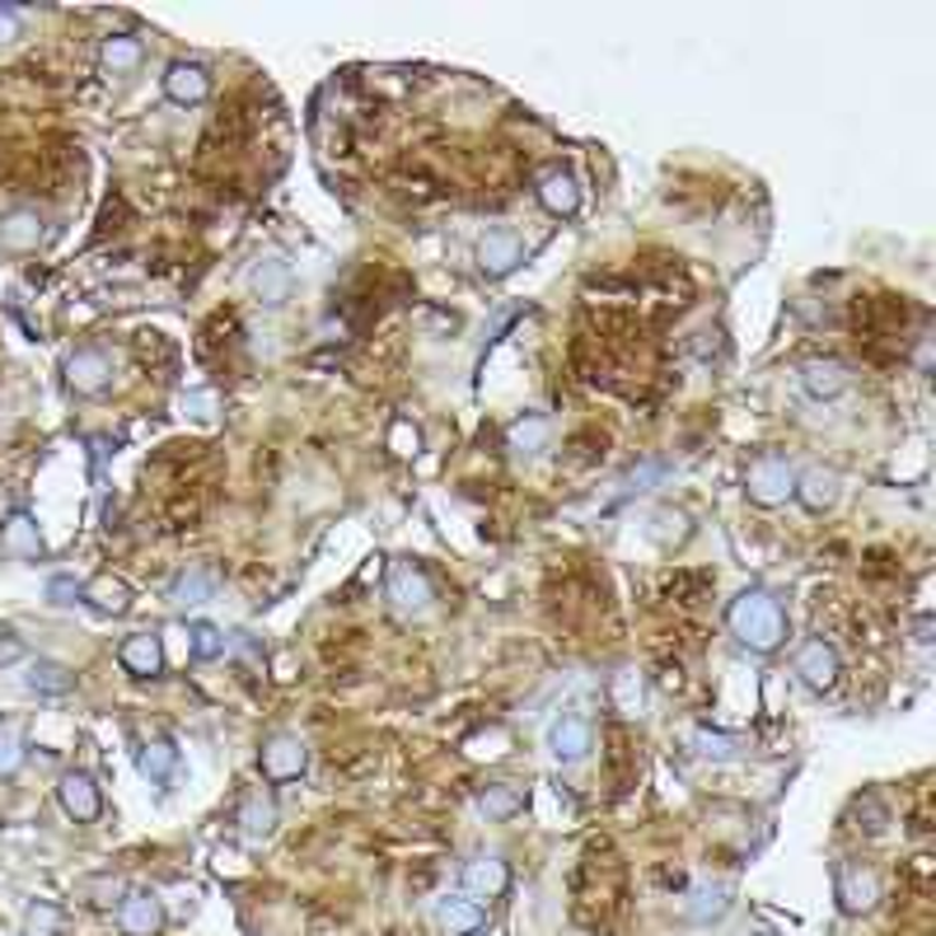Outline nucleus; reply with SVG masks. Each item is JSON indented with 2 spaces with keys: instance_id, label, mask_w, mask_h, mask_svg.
Wrapping results in <instances>:
<instances>
[{
  "instance_id": "obj_12",
  "label": "nucleus",
  "mask_w": 936,
  "mask_h": 936,
  "mask_svg": "<svg viewBox=\"0 0 936 936\" xmlns=\"http://www.w3.org/2000/svg\"><path fill=\"white\" fill-rule=\"evenodd\" d=\"M165 95L183 108H193L211 95V71L201 61H174L169 71H165Z\"/></svg>"
},
{
  "instance_id": "obj_29",
  "label": "nucleus",
  "mask_w": 936,
  "mask_h": 936,
  "mask_svg": "<svg viewBox=\"0 0 936 936\" xmlns=\"http://www.w3.org/2000/svg\"><path fill=\"white\" fill-rule=\"evenodd\" d=\"M506 445L520 454V460H524V454H539V450L548 445V422H543L539 413H524L520 422H511Z\"/></svg>"
},
{
  "instance_id": "obj_22",
  "label": "nucleus",
  "mask_w": 936,
  "mask_h": 936,
  "mask_svg": "<svg viewBox=\"0 0 936 936\" xmlns=\"http://www.w3.org/2000/svg\"><path fill=\"white\" fill-rule=\"evenodd\" d=\"M216 595V572L207 566H188V572H178L174 585H169V604L174 609H197Z\"/></svg>"
},
{
  "instance_id": "obj_25",
  "label": "nucleus",
  "mask_w": 936,
  "mask_h": 936,
  "mask_svg": "<svg viewBox=\"0 0 936 936\" xmlns=\"http://www.w3.org/2000/svg\"><path fill=\"white\" fill-rule=\"evenodd\" d=\"M520 806H524V796L511 782H492V787L477 791V810H483L487 825H506V819L520 815Z\"/></svg>"
},
{
  "instance_id": "obj_36",
  "label": "nucleus",
  "mask_w": 936,
  "mask_h": 936,
  "mask_svg": "<svg viewBox=\"0 0 936 936\" xmlns=\"http://www.w3.org/2000/svg\"><path fill=\"white\" fill-rule=\"evenodd\" d=\"M698 745H702L698 749L702 759H730V755H736V740H730V736H712V730H698Z\"/></svg>"
},
{
  "instance_id": "obj_13",
  "label": "nucleus",
  "mask_w": 936,
  "mask_h": 936,
  "mask_svg": "<svg viewBox=\"0 0 936 936\" xmlns=\"http://www.w3.org/2000/svg\"><path fill=\"white\" fill-rule=\"evenodd\" d=\"M248 282H254V295H258L267 309H282V305L290 300V282H295V277H290V263H286V258L267 254V258L254 263V277H248Z\"/></svg>"
},
{
  "instance_id": "obj_30",
  "label": "nucleus",
  "mask_w": 936,
  "mask_h": 936,
  "mask_svg": "<svg viewBox=\"0 0 936 936\" xmlns=\"http://www.w3.org/2000/svg\"><path fill=\"white\" fill-rule=\"evenodd\" d=\"M29 759V745H24V730L14 721H0V778H14L19 768Z\"/></svg>"
},
{
  "instance_id": "obj_16",
  "label": "nucleus",
  "mask_w": 936,
  "mask_h": 936,
  "mask_svg": "<svg viewBox=\"0 0 936 936\" xmlns=\"http://www.w3.org/2000/svg\"><path fill=\"white\" fill-rule=\"evenodd\" d=\"M506 885H511V871H506V861H501V857H473L464 866L469 899H501V895H506Z\"/></svg>"
},
{
  "instance_id": "obj_11",
  "label": "nucleus",
  "mask_w": 936,
  "mask_h": 936,
  "mask_svg": "<svg viewBox=\"0 0 936 936\" xmlns=\"http://www.w3.org/2000/svg\"><path fill=\"white\" fill-rule=\"evenodd\" d=\"M118 927H122V936H155L165 927V904H159L150 889H136V895H127L118 904Z\"/></svg>"
},
{
  "instance_id": "obj_40",
  "label": "nucleus",
  "mask_w": 936,
  "mask_h": 936,
  "mask_svg": "<svg viewBox=\"0 0 936 936\" xmlns=\"http://www.w3.org/2000/svg\"><path fill=\"white\" fill-rule=\"evenodd\" d=\"M749 936H768V932H749Z\"/></svg>"
},
{
  "instance_id": "obj_20",
  "label": "nucleus",
  "mask_w": 936,
  "mask_h": 936,
  "mask_svg": "<svg viewBox=\"0 0 936 936\" xmlns=\"http://www.w3.org/2000/svg\"><path fill=\"white\" fill-rule=\"evenodd\" d=\"M80 600L89 609L108 613V619H122V613L131 609V585L122 577H95V581H85V595Z\"/></svg>"
},
{
  "instance_id": "obj_38",
  "label": "nucleus",
  "mask_w": 936,
  "mask_h": 936,
  "mask_svg": "<svg viewBox=\"0 0 936 936\" xmlns=\"http://www.w3.org/2000/svg\"><path fill=\"white\" fill-rule=\"evenodd\" d=\"M19 660H24V642L10 628H0V666H19Z\"/></svg>"
},
{
  "instance_id": "obj_6",
  "label": "nucleus",
  "mask_w": 936,
  "mask_h": 936,
  "mask_svg": "<svg viewBox=\"0 0 936 936\" xmlns=\"http://www.w3.org/2000/svg\"><path fill=\"white\" fill-rule=\"evenodd\" d=\"M834 889H838V904L843 913H871L876 899H880V880L876 871H866L857 861H843L834 871Z\"/></svg>"
},
{
  "instance_id": "obj_27",
  "label": "nucleus",
  "mask_w": 936,
  "mask_h": 936,
  "mask_svg": "<svg viewBox=\"0 0 936 936\" xmlns=\"http://www.w3.org/2000/svg\"><path fill=\"white\" fill-rule=\"evenodd\" d=\"M141 57H146V48H141V38H131V33L104 38V52H99L108 76H131L136 66H141Z\"/></svg>"
},
{
  "instance_id": "obj_39",
  "label": "nucleus",
  "mask_w": 936,
  "mask_h": 936,
  "mask_svg": "<svg viewBox=\"0 0 936 936\" xmlns=\"http://www.w3.org/2000/svg\"><path fill=\"white\" fill-rule=\"evenodd\" d=\"M394 445H398V454H417L422 436H417V431H407V422H398L394 426Z\"/></svg>"
},
{
  "instance_id": "obj_3",
  "label": "nucleus",
  "mask_w": 936,
  "mask_h": 936,
  "mask_svg": "<svg viewBox=\"0 0 936 936\" xmlns=\"http://www.w3.org/2000/svg\"><path fill=\"white\" fill-rule=\"evenodd\" d=\"M258 763H263V778L267 782H295L309 768V749H305L300 736H286V730H282V736H272L263 745Z\"/></svg>"
},
{
  "instance_id": "obj_1",
  "label": "nucleus",
  "mask_w": 936,
  "mask_h": 936,
  "mask_svg": "<svg viewBox=\"0 0 936 936\" xmlns=\"http://www.w3.org/2000/svg\"><path fill=\"white\" fill-rule=\"evenodd\" d=\"M726 623H730V632H736V642H740V647L759 651V656L778 651V647L787 642V632H791L782 600L772 595V590H759V585L730 600V609H726Z\"/></svg>"
},
{
  "instance_id": "obj_26",
  "label": "nucleus",
  "mask_w": 936,
  "mask_h": 936,
  "mask_svg": "<svg viewBox=\"0 0 936 936\" xmlns=\"http://www.w3.org/2000/svg\"><path fill=\"white\" fill-rule=\"evenodd\" d=\"M136 768H141L146 782L165 787V782L174 778V768H178V749H174V740H146V745H141V759H136Z\"/></svg>"
},
{
  "instance_id": "obj_23",
  "label": "nucleus",
  "mask_w": 936,
  "mask_h": 936,
  "mask_svg": "<svg viewBox=\"0 0 936 936\" xmlns=\"http://www.w3.org/2000/svg\"><path fill=\"white\" fill-rule=\"evenodd\" d=\"M539 201L553 216H577V207H581V188H577V178L572 174H562V169H553V174H543L539 178Z\"/></svg>"
},
{
  "instance_id": "obj_18",
  "label": "nucleus",
  "mask_w": 936,
  "mask_h": 936,
  "mask_svg": "<svg viewBox=\"0 0 936 936\" xmlns=\"http://www.w3.org/2000/svg\"><path fill=\"white\" fill-rule=\"evenodd\" d=\"M0 548H6L10 558L19 562H38L42 558V534H38V520L29 511H14L6 520V530H0Z\"/></svg>"
},
{
  "instance_id": "obj_15",
  "label": "nucleus",
  "mask_w": 936,
  "mask_h": 936,
  "mask_svg": "<svg viewBox=\"0 0 936 936\" xmlns=\"http://www.w3.org/2000/svg\"><path fill=\"white\" fill-rule=\"evenodd\" d=\"M390 600H394V609H403V613H422V609L431 604V581H426L422 566H413V562H398V566H394V577H390Z\"/></svg>"
},
{
  "instance_id": "obj_7",
  "label": "nucleus",
  "mask_w": 936,
  "mask_h": 936,
  "mask_svg": "<svg viewBox=\"0 0 936 936\" xmlns=\"http://www.w3.org/2000/svg\"><path fill=\"white\" fill-rule=\"evenodd\" d=\"M520 263H524V244H520V235H511V230H487L483 239H477V267H483V277L501 282V277H511Z\"/></svg>"
},
{
  "instance_id": "obj_21",
  "label": "nucleus",
  "mask_w": 936,
  "mask_h": 936,
  "mask_svg": "<svg viewBox=\"0 0 936 936\" xmlns=\"http://www.w3.org/2000/svg\"><path fill=\"white\" fill-rule=\"evenodd\" d=\"M796 501H801L806 511H829L834 501H838V473H829V469H806V473H796V492H791Z\"/></svg>"
},
{
  "instance_id": "obj_28",
  "label": "nucleus",
  "mask_w": 936,
  "mask_h": 936,
  "mask_svg": "<svg viewBox=\"0 0 936 936\" xmlns=\"http://www.w3.org/2000/svg\"><path fill=\"white\" fill-rule=\"evenodd\" d=\"M609 698H613V707H619L623 717H637V712H642V702H647V683H642V674H637L632 666H623L619 674L609 679Z\"/></svg>"
},
{
  "instance_id": "obj_35",
  "label": "nucleus",
  "mask_w": 936,
  "mask_h": 936,
  "mask_svg": "<svg viewBox=\"0 0 936 936\" xmlns=\"http://www.w3.org/2000/svg\"><path fill=\"white\" fill-rule=\"evenodd\" d=\"M85 595V581H71V577H52L48 581V600L52 604H80Z\"/></svg>"
},
{
  "instance_id": "obj_24",
  "label": "nucleus",
  "mask_w": 936,
  "mask_h": 936,
  "mask_svg": "<svg viewBox=\"0 0 936 936\" xmlns=\"http://www.w3.org/2000/svg\"><path fill=\"white\" fill-rule=\"evenodd\" d=\"M24 683H29V693H38V698H66L76 689V674L66 666H57V660H33Z\"/></svg>"
},
{
  "instance_id": "obj_37",
  "label": "nucleus",
  "mask_w": 936,
  "mask_h": 936,
  "mask_svg": "<svg viewBox=\"0 0 936 936\" xmlns=\"http://www.w3.org/2000/svg\"><path fill=\"white\" fill-rule=\"evenodd\" d=\"M19 24H24V10H14V6H0V48L6 42L19 38Z\"/></svg>"
},
{
  "instance_id": "obj_17",
  "label": "nucleus",
  "mask_w": 936,
  "mask_h": 936,
  "mask_svg": "<svg viewBox=\"0 0 936 936\" xmlns=\"http://www.w3.org/2000/svg\"><path fill=\"white\" fill-rule=\"evenodd\" d=\"M853 384V375H848V365L843 361H806L801 365V390L810 394V398H838L843 390Z\"/></svg>"
},
{
  "instance_id": "obj_31",
  "label": "nucleus",
  "mask_w": 936,
  "mask_h": 936,
  "mask_svg": "<svg viewBox=\"0 0 936 936\" xmlns=\"http://www.w3.org/2000/svg\"><path fill=\"white\" fill-rule=\"evenodd\" d=\"M239 825H244V838L248 843H258L272 834V825H277V810H272L263 796H244V806H239Z\"/></svg>"
},
{
  "instance_id": "obj_8",
  "label": "nucleus",
  "mask_w": 936,
  "mask_h": 936,
  "mask_svg": "<svg viewBox=\"0 0 936 936\" xmlns=\"http://www.w3.org/2000/svg\"><path fill=\"white\" fill-rule=\"evenodd\" d=\"M66 384H71L76 394H104L108 384H112V361H108V352H99V347H80V352H71V361H66Z\"/></svg>"
},
{
  "instance_id": "obj_5",
  "label": "nucleus",
  "mask_w": 936,
  "mask_h": 936,
  "mask_svg": "<svg viewBox=\"0 0 936 936\" xmlns=\"http://www.w3.org/2000/svg\"><path fill=\"white\" fill-rule=\"evenodd\" d=\"M57 801H61V810H66V815L76 819V825H95L99 810H104V796H99L95 778H89V772H80V768L61 772V782H57Z\"/></svg>"
},
{
  "instance_id": "obj_4",
  "label": "nucleus",
  "mask_w": 936,
  "mask_h": 936,
  "mask_svg": "<svg viewBox=\"0 0 936 936\" xmlns=\"http://www.w3.org/2000/svg\"><path fill=\"white\" fill-rule=\"evenodd\" d=\"M791 670L801 674V683H806L810 693H829L834 683H838V651L825 642V637H810V642L796 651Z\"/></svg>"
},
{
  "instance_id": "obj_9",
  "label": "nucleus",
  "mask_w": 936,
  "mask_h": 936,
  "mask_svg": "<svg viewBox=\"0 0 936 936\" xmlns=\"http://www.w3.org/2000/svg\"><path fill=\"white\" fill-rule=\"evenodd\" d=\"M42 235H48V220H42L33 207H14L0 216V248L6 254H33V248L42 244Z\"/></svg>"
},
{
  "instance_id": "obj_32",
  "label": "nucleus",
  "mask_w": 936,
  "mask_h": 936,
  "mask_svg": "<svg viewBox=\"0 0 936 936\" xmlns=\"http://www.w3.org/2000/svg\"><path fill=\"white\" fill-rule=\"evenodd\" d=\"M730 908V889L726 885H698L693 889V904H689V918L693 923H712Z\"/></svg>"
},
{
  "instance_id": "obj_41",
  "label": "nucleus",
  "mask_w": 936,
  "mask_h": 936,
  "mask_svg": "<svg viewBox=\"0 0 936 936\" xmlns=\"http://www.w3.org/2000/svg\"><path fill=\"white\" fill-rule=\"evenodd\" d=\"M487 936H496V932H487Z\"/></svg>"
},
{
  "instance_id": "obj_33",
  "label": "nucleus",
  "mask_w": 936,
  "mask_h": 936,
  "mask_svg": "<svg viewBox=\"0 0 936 936\" xmlns=\"http://www.w3.org/2000/svg\"><path fill=\"white\" fill-rule=\"evenodd\" d=\"M225 647H230V637L216 623H193V660H216L225 656Z\"/></svg>"
},
{
  "instance_id": "obj_10",
  "label": "nucleus",
  "mask_w": 936,
  "mask_h": 936,
  "mask_svg": "<svg viewBox=\"0 0 936 936\" xmlns=\"http://www.w3.org/2000/svg\"><path fill=\"white\" fill-rule=\"evenodd\" d=\"M590 740H595L590 736V721L577 717V712H562V717H553V726H548V749H553V759H562V763L585 759Z\"/></svg>"
},
{
  "instance_id": "obj_2",
  "label": "nucleus",
  "mask_w": 936,
  "mask_h": 936,
  "mask_svg": "<svg viewBox=\"0 0 936 936\" xmlns=\"http://www.w3.org/2000/svg\"><path fill=\"white\" fill-rule=\"evenodd\" d=\"M745 492H749V501H759V506H782V501L796 492L791 460L787 454H759L745 473Z\"/></svg>"
},
{
  "instance_id": "obj_14",
  "label": "nucleus",
  "mask_w": 936,
  "mask_h": 936,
  "mask_svg": "<svg viewBox=\"0 0 936 936\" xmlns=\"http://www.w3.org/2000/svg\"><path fill=\"white\" fill-rule=\"evenodd\" d=\"M118 660H122L127 674H136V679H155L159 670H165V647H159L155 632H131L127 642L118 647Z\"/></svg>"
},
{
  "instance_id": "obj_34",
  "label": "nucleus",
  "mask_w": 936,
  "mask_h": 936,
  "mask_svg": "<svg viewBox=\"0 0 936 936\" xmlns=\"http://www.w3.org/2000/svg\"><path fill=\"white\" fill-rule=\"evenodd\" d=\"M85 895H89V904L112 908V899L122 895V880H118V876H99V880H89V885H85Z\"/></svg>"
},
{
  "instance_id": "obj_19",
  "label": "nucleus",
  "mask_w": 936,
  "mask_h": 936,
  "mask_svg": "<svg viewBox=\"0 0 936 936\" xmlns=\"http://www.w3.org/2000/svg\"><path fill=\"white\" fill-rule=\"evenodd\" d=\"M436 927L445 932V936H473V932H483L487 927V913H483V904L477 899H441L436 904Z\"/></svg>"
}]
</instances>
